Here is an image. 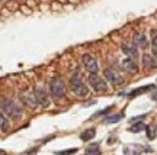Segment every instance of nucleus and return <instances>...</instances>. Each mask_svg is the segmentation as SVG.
Masks as SVG:
<instances>
[{
  "label": "nucleus",
  "mask_w": 157,
  "mask_h": 155,
  "mask_svg": "<svg viewBox=\"0 0 157 155\" xmlns=\"http://www.w3.org/2000/svg\"><path fill=\"white\" fill-rule=\"evenodd\" d=\"M0 107H2L3 113H5L9 119H21V117H22V109H21V106L17 105L15 100H12V99L2 100Z\"/></svg>",
  "instance_id": "nucleus-1"
},
{
  "label": "nucleus",
  "mask_w": 157,
  "mask_h": 155,
  "mask_svg": "<svg viewBox=\"0 0 157 155\" xmlns=\"http://www.w3.org/2000/svg\"><path fill=\"white\" fill-rule=\"evenodd\" d=\"M70 89L73 91L76 96L78 97H83V96H87L89 93V89H87V86L83 83V80L80 77V74L77 71H74L71 74V77H70Z\"/></svg>",
  "instance_id": "nucleus-2"
},
{
  "label": "nucleus",
  "mask_w": 157,
  "mask_h": 155,
  "mask_svg": "<svg viewBox=\"0 0 157 155\" xmlns=\"http://www.w3.org/2000/svg\"><path fill=\"white\" fill-rule=\"evenodd\" d=\"M50 93L54 99H63L66 96V83L61 77H52L50 81Z\"/></svg>",
  "instance_id": "nucleus-3"
},
{
  "label": "nucleus",
  "mask_w": 157,
  "mask_h": 155,
  "mask_svg": "<svg viewBox=\"0 0 157 155\" xmlns=\"http://www.w3.org/2000/svg\"><path fill=\"white\" fill-rule=\"evenodd\" d=\"M89 84L90 87L98 91V93H105L108 91V84L102 77H99L98 74H89Z\"/></svg>",
  "instance_id": "nucleus-4"
},
{
  "label": "nucleus",
  "mask_w": 157,
  "mask_h": 155,
  "mask_svg": "<svg viewBox=\"0 0 157 155\" xmlns=\"http://www.w3.org/2000/svg\"><path fill=\"white\" fill-rule=\"evenodd\" d=\"M82 61H83L84 68L89 74H98L99 72V65H98V61H96L95 57H92L90 54H84L82 57Z\"/></svg>",
  "instance_id": "nucleus-5"
},
{
  "label": "nucleus",
  "mask_w": 157,
  "mask_h": 155,
  "mask_svg": "<svg viewBox=\"0 0 157 155\" xmlns=\"http://www.w3.org/2000/svg\"><path fill=\"white\" fill-rule=\"evenodd\" d=\"M103 76H105V78H106L111 84H113V86H124L122 76H121L117 70H113V68H105Z\"/></svg>",
  "instance_id": "nucleus-6"
},
{
  "label": "nucleus",
  "mask_w": 157,
  "mask_h": 155,
  "mask_svg": "<svg viewBox=\"0 0 157 155\" xmlns=\"http://www.w3.org/2000/svg\"><path fill=\"white\" fill-rule=\"evenodd\" d=\"M35 97H36V101H38L39 106H44V107H48L50 106V96L47 93V90L42 87V86H36L34 90Z\"/></svg>",
  "instance_id": "nucleus-7"
},
{
  "label": "nucleus",
  "mask_w": 157,
  "mask_h": 155,
  "mask_svg": "<svg viewBox=\"0 0 157 155\" xmlns=\"http://www.w3.org/2000/svg\"><path fill=\"white\" fill-rule=\"evenodd\" d=\"M122 52L127 55V58H131V60H134V61L138 60V48H137L132 42H124Z\"/></svg>",
  "instance_id": "nucleus-8"
},
{
  "label": "nucleus",
  "mask_w": 157,
  "mask_h": 155,
  "mask_svg": "<svg viewBox=\"0 0 157 155\" xmlns=\"http://www.w3.org/2000/svg\"><path fill=\"white\" fill-rule=\"evenodd\" d=\"M21 99H22L23 105H26L28 107H31V109H34V107L38 106V101H36V97H35V93L34 91H31V90L23 91V93L21 94Z\"/></svg>",
  "instance_id": "nucleus-9"
},
{
  "label": "nucleus",
  "mask_w": 157,
  "mask_h": 155,
  "mask_svg": "<svg viewBox=\"0 0 157 155\" xmlns=\"http://www.w3.org/2000/svg\"><path fill=\"white\" fill-rule=\"evenodd\" d=\"M132 44L137 46V48H141V50H146L148 42H147L146 35L143 32H135L134 33V38H132Z\"/></svg>",
  "instance_id": "nucleus-10"
},
{
  "label": "nucleus",
  "mask_w": 157,
  "mask_h": 155,
  "mask_svg": "<svg viewBox=\"0 0 157 155\" xmlns=\"http://www.w3.org/2000/svg\"><path fill=\"white\" fill-rule=\"evenodd\" d=\"M122 68L125 71L131 72V74H135V72H138V65H137V61L134 60H131V58H125L122 61Z\"/></svg>",
  "instance_id": "nucleus-11"
},
{
  "label": "nucleus",
  "mask_w": 157,
  "mask_h": 155,
  "mask_svg": "<svg viewBox=\"0 0 157 155\" xmlns=\"http://www.w3.org/2000/svg\"><path fill=\"white\" fill-rule=\"evenodd\" d=\"M143 65L146 70H154V68H157V60L150 54H144L143 55Z\"/></svg>",
  "instance_id": "nucleus-12"
},
{
  "label": "nucleus",
  "mask_w": 157,
  "mask_h": 155,
  "mask_svg": "<svg viewBox=\"0 0 157 155\" xmlns=\"http://www.w3.org/2000/svg\"><path fill=\"white\" fill-rule=\"evenodd\" d=\"M154 87H156L154 84H148V86H144V87H140V89H135V90H132V91L128 94V97H129V99H134V97H137L138 94L146 93V91H148V90L154 89Z\"/></svg>",
  "instance_id": "nucleus-13"
},
{
  "label": "nucleus",
  "mask_w": 157,
  "mask_h": 155,
  "mask_svg": "<svg viewBox=\"0 0 157 155\" xmlns=\"http://www.w3.org/2000/svg\"><path fill=\"white\" fill-rule=\"evenodd\" d=\"M150 38H151L153 57L157 60V29H151V32H150Z\"/></svg>",
  "instance_id": "nucleus-14"
},
{
  "label": "nucleus",
  "mask_w": 157,
  "mask_h": 155,
  "mask_svg": "<svg viewBox=\"0 0 157 155\" xmlns=\"http://www.w3.org/2000/svg\"><path fill=\"white\" fill-rule=\"evenodd\" d=\"M96 135V129H86V131H83V132L80 133V139L82 141H84V142H87V141H90V139H93Z\"/></svg>",
  "instance_id": "nucleus-15"
},
{
  "label": "nucleus",
  "mask_w": 157,
  "mask_h": 155,
  "mask_svg": "<svg viewBox=\"0 0 157 155\" xmlns=\"http://www.w3.org/2000/svg\"><path fill=\"white\" fill-rule=\"evenodd\" d=\"M101 145L99 144H90L87 148H86V155H101Z\"/></svg>",
  "instance_id": "nucleus-16"
},
{
  "label": "nucleus",
  "mask_w": 157,
  "mask_h": 155,
  "mask_svg": "<svg viewBox=\"0 0 157 155\" xmlns=\"http://www.w3.org/2000/svg\"><path fill=\"white\" fill-rule=\"evenodd\" d=\"M0 131H9V117L6 116L3 112H0Z\"/></svg>",
  "instance_id": "nucleus-17"
},
{
  "label": "nucleus",
  "mask_w": 157,
  "mask_h": 155,
  "mask_svg": "<svg viewBox=\"0 0 157 155\" xmlns=\"http://www.w3.org/2000/svg\"><path fill=\"white\" fill-rule=\"evenodd\" d=\"M146 129H147V126L143 122H135L134 125H131V126H129V132L140 133V132H143V131H146Z\"/></svg>",
  "instance_id": "nucleus-18"
},
{
  "label": "nucleus",
  "mask_w": 157,
  "mask_h": 155,
  "mask_svg": "<svg viewBox=\"0 0 157 155\" xmlns=\"http://www.w3.org/2000/svg\"><path fill=\"white\" fill-rule=\"evenodd\" d=\"M122 117H124V113H117V115L106 116V117H105V122H106V123H117V122H119Z\"/></svg>",
  "instance_id": "nucleus-19"
},
{
  "label": "nucleus",
  "mask_w": 157,
  "mask_h": 155,
  "mask_svg": "<svg viewBox=\"0 0 157 155\" xmlns=\"http://www.w3.org/2000/svg\"><path fill=\"white\" fill-rule=\"evenodd\" d=\"M74 152H77V149H76V148H71V149H66V151H57L56 154H57V155H71V154H74Z\"/></svg>",
  "instance_id": "nucleus-20"
},
{
  "label": "nucleus",
  "mask_w": 157,
  "mask_h": 155,
  "mask_svg": "<svg viewBox=\"0 0 157 155\" xmlns=\"http://www.w3.org/2000/svg\"><path fill=\"white\" fill-rule=\"evenodd\" d=\"M154 129H156V125H154V126H151V127H147V136H148V139H153L154 136H156Z\"/></svg>",
  "instance_id": "nucleus-21"
},
{
  "label": "nucleus",
  "mask_w": 157,
  "mask_h": 155,
  "mask_svg": "<svg viewBox=\"0 0 157 155\" xmlns=\"http://www.w3.org/2000/svg\"><path fill=\"white\" fill-rule=\"evenodd\" d=\"M111 109H112V106H109V107H106V109H105V110H101V112H98V113H96L95 116H102V115H106L108 112L111 110Z\"/></svg>",
  "instance_id": "nucleus-22"
},
{
  "label": "nucleus",
  "mask_w": 157,
  "mask_h": 155,
  "mask_svg": "<svg viewBox=\"0 0 157 155\" xmlns=\"http://www.w3.org/2000/svg\"><path fill=\"white\" fill-rule=\"evenodd\" d=\"M144 117H146V115H141V116H135V117H132V119H131V122H132V123H135V122H141V120H143Z\"/></svg>",
  "instance_id": "nucleus-23"
},
{
  "label": "nucleus",
  "mask_w": 157,
  "mask_h": 155,
  "mask_svg": "<svg viewBox=\"0 0 157 155\" xmlns=\"http://www.w3.org/2000/svg\"><path fill=\"white\" fill-rule=\"evenodd\" d=\"M38 151V148H34V149H31V151H26V152H23V154L21 155H35V152Z\"/></svg>",
  "instance_id": "nucleus-24"
},
{
  "label": "nucleus",
  "mask_w": 157,
  "mask_h": 155,
  "mask_svg": "<svg viewBox=\"0 0 157 155\" xmlns=\"http://www.w3.org/2000/svg\"><path fill=\"white\" fill-rule=\"evenodd\" d=\"M151 99L154 100V101H157V91H156V93H153V94H151Z\"/></svg>",
  "instance_id": "nucleus-25"
},
{
  "label": "nucleus",
  "mask_w": 157,
  "mask_h": 155,
  "mask_svg": "<svg viewBox=\"0 0 157 155\" xmlns=\"http://www.w3.org/2000/svg\"><path fill=\"white\" fill-rule=\"evenodd\" d=\"M3 154H5V152H3V151H2V149H0V155H3Z\"/></svg>",
  "instance_id": "nucleus-26"
},
{
  "label": "nucleus",
  "mask_w": 157,
  "mask_h": 155,
  "mask_svg": "<svg viewBox=\"0 0 157 155\" xmlns=\"http://www.w3.org/2000/svg\"><path fill=\"white\" fill-rule=\"evenodd\" d=\"M19 2H22V0H19Z\"/></svg>",
  "instance_id": "nucleus-27"
},
{
  "label": "nucleus",
  "mask_w": 157,
  "mask_h": 155,
  "mask_svg": "<svg viewBox=\"0 0 157 155\" xmlns=\"http://www.w3.org/2000/svg\"><path fill=\"white\" fill-rule=\"evenodd\" d=\"M0 2H2V0H0Z\"/></svg>",
  "instance_id": "nucleus-28"
}]
</instances>
